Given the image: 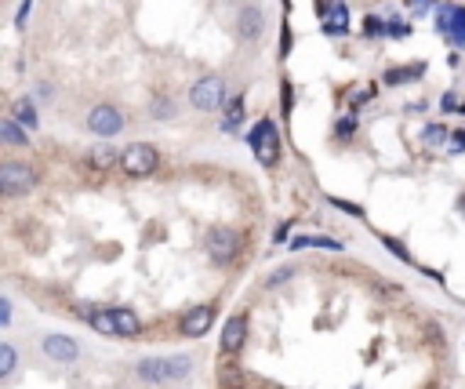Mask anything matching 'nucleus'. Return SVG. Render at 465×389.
<instances>
[{"mask_svg":"<svg viewBox=\"0 0 465 389\" xmlns=\"http://www.w3.org/2000/svg\"><path fill=\"white\" fill-rule=\"evenodd\" d=\"M288 233H291V222H280V225H276V233H273V240L276 244H288Z\"/></svg>","mask_w":465,"mask_h":389,"instance_id":"473e14b6","label":"nucleus"},{"mask_svg":"<svg viewBox=\"0 0 465 389\" xmlns=\"http://www.w3.org/2000/svg\"><path fill=\"white\" fill-rule=\"evenodd\" d=\"M149 113L157 117V120H171V117L178 113V106H175L171 99H164V95H157V99L149 102Z\"/></svg>","mask_w":465,"mask_h":389,"instance_id":"4be33fe9","label":"nucleus"},{"mask_svg":"<svg viewBox=\"0 0 465 389\" xmlns=\"http://www.w3.org/2000/svg\"><path fill=\"white\" fill-rule=\"evenodd\" d=\"M219 385L222 389H244V371L233 364V356H226L219 364Z\"/></svg>","mask_w":465,"mask_h":389,"instance_id":"6ab92c4d","label":"nucleus"},{"mask_svg":"<svg viewBox=\"0 0 465 389\" xmlns=\"http://www.w3.org/2000/svg\"><path fill=\"white\" fill-rule=\"evenodd\" d=\"M295 277V266H284V270H276V273H269L266 280H262V287H280L284 280H291Z\"/></svg>","mask_w":465,"mask_h":389,"instance_id":"393cba45","label":"nucleus"},{"mask_svg":"<svg viewBox=\"0 0 465 389\" xmlns=\"http://www.w3.org/2000/svg\"><path fill=\"white\" fill-rule=\"evenodd\" d=\"M262 29H266V15H262L258 4H244L236 11V33H240V41H247V44L258 41Z\"/></svg>","mask_w":465,"mask_h":389,"instance_id":"9d476101","label":"nucleus"},{"mask_svg":"<svg viewBox=\"0 0 465 389\" xmlns=\"http://www.w3.org/2000/svg\"><path fill=\"white\" fill-rule=\"evenodd\" d=\"M15 368H18V349L11 342H0V382H11Z\"/></svg>","mask_w":465,"mask_h":389,"instance_id":"aec40b11","label":"nucleus"},{"mask_svg":"<svg viewBox=\"0 0 465 389\" xmlns=\"http://www.w3.org/2000/svg\"><path fill=\"white\" fill-rule=\"evenodd\" d=\"M11 316H15L11 299H0V328H11Z\"/></svg>","mask_w":465,"mask_h":389,"instance_id":"c85d7f7f","label":"nucleus"},{"mask_svg":"<svg viewBox=\"0 0 465 389\" xmlns=\"http://www.w3.org/2000/svg\"><path fill=\"white\" fill-rule=\"evenodd\" d=\"M190 371H193V356H190V353H175V356H146V361L135 364V375H138L146 385H171V382L190 378Z\"/></svg>","mask_w":465,"mask_h":389,"instance_id":"f257e3e1","label":"nucleus"},{"mask_svg":"<svg viewBox=\"0 0 465 389\" xmlns=\"http://www.w3.org/2000/svg\"><path fill=\"white\" fill-rule=\"evenodd\" d=\"M444 135H447L444 124H429L425 127V142H444Z\"/></svg>","mask_w":465,"mask_h":389,"instance_id":"cd10ccee","label":"nucleus"},{"mask_svg":"<svg viewBox=\"0 0 465 389\" xmlns=\"http://www.w3.org/2000/svg\"><path fill=\"white\" fill-rule=\"evenodd\" d=\"M120 153L124 149H113V146H95V149H87V168L91 171H109V168H116L120 164Z\"/></svg>","mask_w":465,"mask_h":389,"instance_id":"ddd939ff","label":"nucleus"},{"mask_svg":"<svg viewBox=\"0 0 465 389\" xmlns=\"http://www.w3.org/2000/svg\"><path fill=\"white\" fill-rule=\"evenodd\" d=\"M451 153H465V127H458L451 135Z\"/></svg>","mask_w":465,"mask_h":389,"instance_id":"7c9ffc66","label":"nucleus"},{"mask_svg":"<svg viewBox=\"0 0 465 389\" xmlns=\"http://www.w3.org/2000/svg\"><path fill=\"white\" fill-rule=\"evenodd\" d=\"M211 324H214V306H193V309H185L182 320H178V331L185 339H204L211 331Z\"/></svg>","mask_w":465,"mask_h":389,"instance_id":"6e6552de","label":"nucleus"},{"mask_svg":"<svg viewBox=\"0 0 465 389\" xmlns=\"http://www.w3.org/2000/svg\"><path fill=\"white\" fill-rule=\"evenodd\" d=\"M226 102H229V95H226V80L219 73H207L190 87V106L200 110V113H211V110H219Z\"/></svg>","mask_w":465,"mask_h":389,"instance_id":"f03ea898","label":"nucleus"},{"mask_svg":"<svg viewBox=\"0 0 465 389\" xmlns=\"http://www.w3.org/2000/svg\"><path fill=\"white\" fill-rule=\"evenodd\" d=\"M204 247H207V255H211L219 266H229L233 258L240 255V233L233 230V225H211Z\"/></svg>","mask_w":465,"mask_h":389,"instance_id":"423d86ee","label":"nucleus"},{"mask_svg":"<svg viewBox=\"0 0 465 389\" xmlns=\"http://www.w3.org/2000/svg\"><path fill=\"white\" fill-rule=\"evenodd\" d=\"M302 247H324V251H346L342 240L334 237H324V233H309V237H295L291 240V251H302Z\"/></svg>","mask_w":465,"mask_h":389,"instance_id":"2eb2a0df","label":"nucleus"},{"mask_svg":"<svg viewBox=\"0 0 465 389\" xmlns=\"http://www.w3.org/2000/svg\"><path fill=\"white\" fill-rule=\"evenodd\" d=\"M432 4H437V0H411V8H415V11H429Z\"/></svg>","mask_w":465,"mask_h":389,"instance_id":"4c0bfd02","label":"nucleus"},{"mask_svg":"<svg viewBox=\"0 0 465 389\" xmlns=\"http://www.w3.org/2000/svg\"><path fill=\"white\" fill-rule=\"evenodd\" d=\"M451 44H458V48H465V8H454L451 11Z\"/></svg>","mask_w":465,"mask_h":389,"instance_id":"412c9836","label":"nucleus"},{"mask_svg":"<svg viewBox=\"0 0 465 389\" xmlns=\"http://www.w3.org/2000/svg\"><path fill=\"white\" fill-rule=\"evenodd\" d=\"M40 349H44L48 361H55V364H73L77 356H80V346L70 335H44Z\"/></svg>","mask_w":465,"mask_h":389,"instance_id":"1a4fd4ad","label":"nucleus"},{"mask_svg":"<svg viewBox=\"0 0 465 389\" xmlns=\"http://www.w3.org/2000/svg\"><path fill=\"white\" fill-rule=\"evenodd\" d=\"M291 37H295V33H291V22H284V41H280V55H288V51H291Z\"/></svg>","mask_w":465,"mask_h":389,"instance_id":"c9c22d12","label":"nucleus"},{"mask_svg":"<svg viewBox=\"0 0 465 389\" xmlns=\"http://www.w3.org/2000/svg\"><path fill=\"white\" fill-rule=\"evenodd\" d=\"M29 8H33V0H22V4H18V15H15V26H18V29L26 26V18H29Z\"/></svg>","mask_w":465,"mask_h":389,"instance_id":"2f4dec72","label":"nucleus"},{"mask_svg":"<svg viewBox=\"0 0 465 389\" xmlns=\"http://www.w3.org/2000/svg\"><path fill=\"white\" fill-rule=\"evenodd\" d=\"M363 37H371V41H375V37H389V22H382L378 15H367L363 18Z\"/></svg>","mask_w":465,"mask_h":389,"instance_id":"5701e85b","label":"nucleus"},{"mask_svg":"<svg viewBox=\"0 0 465 389\" xmlns=\"http://www.w3.org/2000/svg\"><path fill=\"white\" fill-rule=\"evenodd\" d=\"M33 186H37V171L29 164H18V160H4V164H0V193H4L8 201L26 197Z\"/></svg>","mask_w":465,"mask_h":389,"instance_id":"39448f33","label":"nucleus"},{"mask_svg":"<svg viewBox=\"0 0 465 389\" xmlns=\"http://www.w3.org/2000/svg\"><path fill=\"white\" fill-rule=\"evenodd\" d=\"M458 106H461V102L454 99V95H444V99H440V110H444V113H454Z\"/></svg>","mask_w":465,"mask_h":389,"instance_id":"f704fd0d","label":"nucleus"},{"mask_svg":"<svg viewBox=\"0 0 465 389\" xmlns=\"http://www.w3.org/2000/svg\"><path fill=\"white\" fill-rule=\"evenodd\" d=\"M375 291H378V295H393V299L400 295V287H396V284H385V280H378V284H375Z\"/></svg>","mask_w":465,"mask_h":389,"instance_id":"72a5a7b5","label":"nucleus"},{"mask_svg":"<svg viewBox=\"0 0 465 389\" xmlns=\"http://www.w3.org/2000/svg\"><path fill=\"white\" fill-rule=\"evenodd\" d=\"M87 324H91V328H95L99 335H106V339H113L116 335V313L113 309H91V316H87Z\"/></svg>","mask_w":465,"mask_h":389,"instance_id":"a211bd4d","label":"nucleus"},{"mask_svg":"<svg viewBox=\"0 0 465 389\" xmlns=\"http://www.w3.org/2000/svg\"><path fill=\"white\" fill-rule=\"evenodd\" d=\"M247 142H251V153L262 168H273L276 160H280V135H276L273 120H258L251 127V135H247Z\"/></svg>","mask_w":465,"mask_h":389,"instance_id":"7ed1b4c3","label":"nucleus"},{"mask_svg":"<svg viewBox=\"0 0 465 389\" xmlns=\"http://www.w3.org/2000/svg\"><path fill=\"white\" fill-rule=\"evenodd\" d=\"M113 313H116V335H120V339H138V335H142V320H138L135 309L116 306Z\"/></svg>","mask_w":465,"mask_h":389,"instance_id":"4468645a","label":"nucleus"},{"mask_svg":"<svg viewBox=\"0 0 465 389\" xmlns=\"http://www.w3.org/2000/svg\"><path fill=\"white\" fill-rule=\"evenodd\" d=\"M331 204H334V208H342V211H349V215H356V218L363 215V208H360V204H353V201H342V197H331Z\"/></svg>","mask_w":465,"mask_h":389,"instance_id":"c756f323","label":"nucleus"},{"mask_svg":"<svg viewBox=\"0 0 465 389\" xmlns=\"http://www.w3.org/2000/svg\"><path fill=\"white\" fill-rule=\"evenodd\" d=\"M29 127H22L15 117H8V120H0V142L4 146H29Z\"/></svg>","mask_w":465,"mask_h":389,"instance_id":"dca6fc26","label":"nucleus"},{"mask_svg":"<svg viewBox=\"0 0 465 389\" xmlns=\"http://www.w3.org/2000/svg\"><path fill=\"white\" fill-rule=\"evenodd\" d=\"M157 164H160V153H157V146H149V142H131L128 149L120 153V171L131 175V178L153 175Z\"/></svg>","mask_w":465,"mask_h":389,"instance_id":"20e7f679","label":"nucleus"},{"mask_svg":"<svg viewBox=\"0 0 465 389\" xmlns=\"http://www.w3.org/2000/svg\"><path fill=\"white\" fill-rule=\"evenodd\" d=\"M291 106H295V87L284 84V113H291Z\"/></svg>","mask_w":465,"mask_h":389,"instance_id":"e433bc0d","label":"nucleus"},{"mask_svg":"<svg viewBox=\"0 0 465 389\" xmlns=\"http://www.w3.org/2000/svg\"><path fill=\"white\" fill-rule=\"evenodd\" d=\"M87 132L99 139H113L116 132H124V113L116 106H95L87 113Z\"/></svg>","mask_w":465,"mask_h":389,"instance_id":"0eeeda50","label":"nucleus"},{"mask_svg":"<svg viewBox=\"0 0 465 389\" xmlns=\"http://www.w3.org/2000/svg\"><path fill=\"white\" fill-rule=\"evenodd\" d=\"M389 37H393V41L411 37V26H407V22H400V18H389Z\"/></svg>","mask_w":465,"mask_h":389,"instance_id":"bb28decb","label":"nucleus"},{"mask_svg":"<svg viewBox=\"0 0 465 389\" xmlns=\"http://www.w3.org/2000/svg\"><path fill=\"white\" fill-rule=\"evenodd\" d=\"M247 342V316L236 313L226 320V328H222V356H236Z\"/></svg>","mask_w":465,"mask_h":389,"instance_id":"9b49d317","label":"nucleus"},{"mask_svg":"<svg viewBox=\"0 0 465 389\" xmlns=\"http://www.w3.org/2000/svg\"><path fill=\"white\" fill-rule=\"evenodd\" d=\"M320 29L327 37H346L349 33V8L342 4V0H334V8L320 18Z\"/></svg>","mask_w":465,"mask_h":389,"instance_id":"f8f14e48","label":"nucleus"},{"mask_svg":"<svg viewBox=\"0 0 465 389\" xmlns=\"http://www.w3.org/2000/svg\"><path fill=\"white\" fill-rule=\"evenodd\" d=\"M334 135H338V139H353V135H356V117L349 113V117L338 120V124H334Z\"/></svg>","mask_w":465,"mask_h":389,"instance_id":"b1692460","label":"nucleus"},{"mask_svg":"<svg viewBox=\"0 0 465 389\" xmlns=\"http://www.w3.org/2000/svg\"><path fill=\"white\" fill-rule=\"evenodd\" d=\"M378 240H382V244H385V247H389V251H393L396 258H400V262H411V251H407L404 244H400L396 237H378Z\"/></svg>","mask_w":465,"mask_h":389,"instance_id":"a878e982","label":"nucleus"},{"mask_svg":"<svg viewBox=\"0 0 465 389\" xmlns=\"http://www.w3.org/2000/svg\"><path fill=\"white\" fill-rule=\"evenodd\" d=\"M11 117H15L22 127H29V132H33V127L40 124V113H37L33 99H15V102H11Z\"/></svg>","mask_w":465,"mask_h":389,"instance_id":"f3484780","label":"nucleus"}]
</instances>
